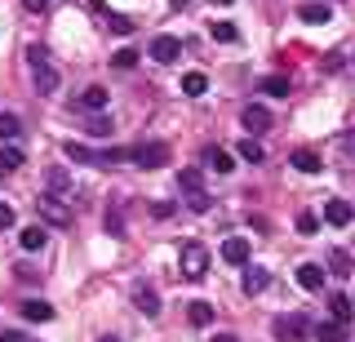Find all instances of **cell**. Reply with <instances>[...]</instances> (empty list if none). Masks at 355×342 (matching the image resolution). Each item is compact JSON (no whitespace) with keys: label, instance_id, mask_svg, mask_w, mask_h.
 <instances>
[{"label":"cell","instance_id":"6da1fadb","mask_svg":"<svg viewBox=\"0 0 355 342\" xmlns=\"http://www.w3.org/2000/svg\"><path fill=\"white\" fill-rule=\"evenodd\" d=\"M27 67H31V80H36V94H58V85H62V71L53 67V58H49V49L44 45H31L27 49Z\"/></svg>","mask_w":355,"mask_h":342},{"label":"cell","instance_id":"7a4b0ae2","mask_svg":"<svg viewBox=\"0 0 355 342\" xmlns=\"http://www.w3.org/2000/svg\"><path fill=\"white\" fill-rule=\"evenodd\" d=\"M129 160L142 164V169H160L164 160H169V142H138V147H129Z\"/></svg>","mask_w":355,"mask_h":342},{"label":"cell","instance_id":"3957f363","mask_svg":"<svg viewBox=\"0 0 355 342\" xmlns=\"http://www.w3.org/2000/svg\"><path fill=\"white\" fill-rule=\"evenodd\" d=\"M205 271H209V249L200 245V240H187L182 245V275L187 280H200Z\"/></svg>","mask_w":355,"mask_h":342},{"label":"cell","instance_id":"277c9868","mask_svg":"<svg viewBox=\"0 0 355 342\" xmlns=\"http://www.w3.org/2000/svg\"><path fill=\"white\" fill-rule=\"evenodd\" d=\"M311 329H315V325H311L306 316H280V320H275V338H280V342H306Z\"/></svg>","mask_w":355,"mask_h":342},{"label":"cell","instance_id":"5b68a950","mask_svg":"<svg viewBox=\"0 0 355 342\" xmlns=\"http://www.w3.org/2000/svg\"><path fill=\"white\" fill-rule=\"evenodd\" d=\"M36 209L44 223L53 227H71V205H62V196H36Z\"/></svg>","mask_w":355,"mask_h":342},{"label":"cell","instance_id":"8992f818","mask_svg":"<svg viewBox=\"0 0 355 342\" xmlns=\"http://www.w3.org/2000/svg\"><path fill=\"white\" fill-rule=\"evenodd\" d=\"M178 53H182V40L178 36H155L151 40V58L155 62H178Z\"/></svg>","mask_w":355,"mask_h":342},{"label":"cell","instance_id":"52a82bcc","mask_svg":"<svg viewBox=\"0 0 355 342\" xmlns=\"http://www.w3.org/2000/svg\"><path fill=\"white\" fill-rule=\"evenodd\" d=\"M297 284H302L306 293H320L324 289V267H320V262H302V267H297Z\"/></svg>","mask_w":355,"mask_h":342},{"label":"cell","instance_id":"ba28073f","mask_svg":"<svg viewBox=\"0 0 355 342\" xmlns=\"http://www.w3.org/2000/svg\"><path fill=\"white\" fill-rule=\"evenodd\" d=\"M244 129H249V134H266V129H271V112L258 107V103H249L244 107Z\"/></svg>","mask_w":355,"mask_h":342},{"label":"cell","instance_id":"9c48e42d","mask_svg":"<svg viewBox=\"0 0 355 342\" xmlns=\"http://www.w3.org/2000/svg\"><path fill=\"white\" fill-rule=\"evenodd\" d=\"M222 258H227L231 267H244V262H249V240H240V236L222 240Z\"/></svg>","mask_w":355,"mask_h":342},{"label":"cell","instance_id":"30bf717a","mask_svg":"<svg viewBox=\"0 0 355 342\" xmlns=\"http://www.w3.org/2000/svg\"><path fill=\"white\" fill-rule=\"evenodd\" d=\"M351 218H355L351 200H329V205H324V223H329V227H347Z\"/></svg>","mask_w":355,"mask_h":342},{"label":"cell","instance_id":"8fae6325","mask_svg":"<svg viewBox=\"0 0 355 342\" xmlns=\"http://www.w3.org/2000/svg\"><path fill=\"white\" fill-rule=\"evenodd\" d=\"M76 107H80V112H107V89L103 85H89V89L76 98Z\"/></svg>","mask_w":355,"mask_h":342},{"label":"cell","instance_id":"7c38bea8","mask_svg":"<svg viewBox=\"0 0 355 342\" xmlns=\"http://www.w3.org/2000/svg\"><path fill=\"white\" fill-rule=\"evenodd\" d=\"M200 160H205L209 169H218V173H231V169H236L231 151H222V147H205V151H200Z\"/></svg>","mask_w":355,"mask_h":342},{"label":"cell","instance_id":"4fadbf2b","mask_svg":"<svg viewBox=\"0 0 355 342\" xmlns=\"http://www.w3.org/2000/svg\"><path fill=\"white\" fill-rule=\"evenodd\" d=\"M133 307H138L142 316H160V298H155V289H147V284L133 289Z\"/></svg>","mask_w":355,"mask_h":342},{"label":"cell","instance_id":"5bb4252c","mask_svg":"<svg viewBox=\"0 0 355 342\" xmlns=\"http://www.w3.org/2000/svg\"><path fill=\"white\" fill-rule=\"evenodd\" d=\"M329 311H333V320L338 325H351V316H355V302L347 293H329Z\"/></svg>","mask_w":355,"mask_h":342},{"label":"cell","instance_id":"9a60e30c","mask_svg":"<svg viewBox=\"0 0 355 342\" xmlns=\"http://www.w3.org/2000/svg\"><path fill=\"white\" fill-rule=\"evenodd\" d=\"M103 227H107V236H116V240L125 236V205H120V200L103 214Z\"/></svg>","mask_w":355,"mask_h":342},{"label":"cell","instance_id":"2e32d148","mask_svg":"<svg viewBox=\"0 0 355 342\" xmlns=\"http://www.w3.org/2000/svg\"><path fill=\"white\" fill-rule=\"evenodd\" d=\"M297 18H302V23H311V27H324L329 18H333V9H329V5H297Z\"/></svg>","mask_w":355,"mask_h":342},{"label":"cell","instance_id":"e0dca14e","mask_svg":"<svg viewBox=\"0 0 355 342\" xmlns=\"http://www.w3.org/2000/svg\"><path fill=\"white\" fill-rule=\"evenodd\" d=\"M18 240H22V249H31V253H40L44 245H49V231H44L40 223H31V227H27V231H22V236H18Z\"/></svg>","mask_w":355,"mask_h":342},{"label":"cell","instance_id":"ac0fdd59","mask_svg":"<svg viewBox=\"0 0 355 342\" xmlns=\"http://www.w3.org/2000/svg\"><path fill=\"white\" fill-rule=\"evenodd\" d=\"M266 284H271L266 267H244V293H262Z\"/></svg>","mask_w":355,"mask_h":342},{"label":"cell","instance_id":"d6986e66","mask_svg":"<svg viewBox=\"0 0 355 342\" xmlns=\"http://www.w3.org/2000/svg\"><path fill=\"white\" fill-rule=\"evenodd\" d=\"M293 169H297V173H320V169H324V160H320L315 151L302 147V151H293Z\"/></svg>","mask_w":355,"mask_h":342},{"label":"cell","instance_id":"ffe728a7","mask_svg":"<svg viewBox=\"0 0 355 342\" xmlns=\"http://www.w3.org/2000/svg\"><path fill=\"white\" fill-rule=\"evenodd\" d=\"M311 338H315V342H342V338H347V325L329 320V325H315V329H311Z\"/></svg>","mask_w":355,"mask_h":342},{"label":"cell","instance_id":"44dd1931","mask_svg":"<svg viewBox=\"0 0 355 342\" xmlns=\"http://www.w3.org/2000/svg\"><path fill=\"white\" fill-rule=\"evenodd\" d=\"M44 182H49V191H62L67 200H71V173H67V169H58V164H53V169L44 173Z\"/></svg>","mask_w":355,"mask_h":342},{"label":"cell","instance_id":"7402d4cb","mask_svg":"<svg viewBox=\"0 0 355 342\" xmlns=\"http://www.w3.org/2000/svg\"><path fill=\"white\" fill-rule=\"evenodd\" d=\"M205 89H209L205 71H187V76H182V94H187V98H205Z\"/></svg>","mask_w":355,"mask_h":342},{"label":"cell","instance_id":"603a6c76","mask_svg":"<svg viewBox=\"0 0 355 342\" xmlns=\"http://www.w3.org/2000/svg\"><path fill=\"white\" fill-rule=\"evenodd\" d=\"M22 316L36 320V325H44V320H53V307H49V302H40V298H31V302H22Z\"/></svg>","mask_w":355,"mask_h":342},{"label":"cell","instance_id":"cb8c5ba5","mask_svg":"<svg viewBox=\"0 0 355 342\" xmlns=\"http://www.w3.org/2000/svg\"><path fill=\"white\" fill-rule=\"evenodd\" d=\"M22 160H27V156H22V151L14 147V142H5V147H0V169H5V173L22 169Z\"/></svg>","mask_w":355,"mask_h":342},{"label":"cell","instance_id":"d4e9b609","mask_svg":"<svg viewBox=\"0 0 355 342\" xmlns=\"http://www.w3.org/2000/svg\"><path fill=\"white\" fill-rule=\"evenodd\" d=\"M329 271L347 280V275L355 271V267H351V253H347V249H333V253H329Z\"/></svg>","mask_w":355,"mask_h":342},{"label":"cell","instance_id":"484cf974","mask_svg":"<svg viewBox=\"0 0 355 342\" xmlns=\"http://www.w3.org/2000/svg\"><path fill=\"white\" fill-rule=\"evenodd\" d=\"M22 134V120L14 112H0V142H14Z\"/></svg>","mask_w":355,"mask_h":342},{"label":"cell","instance_id":"4316f807","mask_svg":"<svg viewBox=\"0 0 355 342\" xmlns=\"http://www.w3.org/2000/svg\"><path fill=\"white\" fill-rule=\"evenodd\" d=\"M240 160H249V164H262V160H266V151H262V142H258V138H249V134H244V142H240Z\"/></svg>","mask_w":355,"mask_h":342},{"label":"cell","instance_id":"83f0119b","mask_svg":"<svg viewBox=\"0 0 355 342\" xmlns=\"http://www.w3.org/2000/svg\"><path fill=\"white\" fill-rule=\"evenodd\" d=\"M178 187L187 196H196V191H205V178H200V169H178Z\"/></svg>","mask_w":355,"mask_h":342},{"label":"cell","instance_id":"f1b7e54d","mask_svg":"<svg viewBox=\"0 0 355 342\" xmlns=\"http://www.w3.org/2000/svg\"><path fill=\"white\" fill-rule=\"evenodd\" d=\"M258 89H262L266 98H288V80H284V76H262Z\"/></svg>","mask_w":355,"mask_h":342},{"label":"cell","instance_id":"f546056e","mask_svg":"<svg viewBox=\"0 0 355 342\" xmlns=\"http://www.w3.org/2000/svg\"><path fill=\"white\" fill-rule=\"evenodd\" d=\"M111 129H116V125H111L107 116H89V120H85V134H89V138H111Z\"/></svg>","mask_w":355,"mask_h":342},{"label":"cell","instance_id":"4dcf8cb0","mask_svg":"<svg viewBox=\"0 0 355 342\" xmlns=\"http://www.w3.org/2000/svg\"><path fill=\"white\" fill-rule=\"evenodd\" d=\"M187 320H191L196 329H205L209 320H214V307H209V302H191V307H187Z\"/></svg>","mask_w":355,"mask_h":342},{"label":"cell","instance_id":"1f68e13d","mask_svg":"<svg viewBox=\"0 0 355 342\" xmlns=\"http://www.w3.org/2000/svg\"><path fill=\"white\" fill-rule=\"evenodd\" d=\"M62 151H67V160H85V164H98V151L80 147V142H62Z\"/></svg>","mask_w":355,"mask_h":342},{"label":"cell","instance_id":"d6a6232c","mask_svg":"<svg viewBox=\"0 0 355 342\" xmlns=\"http://www.w3.org/2000/svg\"><path fill=\"white\" fill-rule=\"evenodd\" d=\"M107 31H116V36H129V31H133V18H125V14H107Z\"/></svg>","mask_w":355,"mask_h":342},{"label":"cell","instance_id":"836d02e7","mask_svg":"<svg viewBox=\"0 0 355 342\" xmlns=\"http://www.w3.org/2000/svg\"><path fill=\"white\" fill-rule=\"evenodd\" d=\"M214 40L231 45V40H240V27H236V23H214Z\"/></svg>","mask_w":355,"mask_h":342},{"label":"cell","instance_id":"e575fe53","mask_svg":"<svg viewBox=\"0 0 355 342\" xmlns=\"http://www.w3.org/2000/svg\"><path fill=\"white\" fill-rule=\"evenodd\" d=\"M297 231H302V236H315V231H320V218L311 214V209H302V214H297Z\"/></svg>","mask_w":355,"mask_h":342},{"label":"cell","instance_id":"d590c367","mask_svg":"<svg viewBox=\"0 0 355 342\" xmlns=\"http://www.w3.org/2000/svg\"><path fill=\"white\" fill-rule=\"evenodd\" d=\"M111 62H116L120 71H133V67H138V53H133V49H116V58H111Z\"/></svg>","mask_w":355,"mask_h":342},{"label":"cell","instance_id":"8d00e7d4","mask_svg":"<svg viewBox=\"0 0 355 342\" xmlns=\"http://www.w3.org/2000/svg\"><path fill=\"white\" fill-rule=\"evenodd\" d=\"M187 205H191L196 214H205V209H209V191H196V196H187Z\"/></svg>","mask_w":355,"mask_h":342},{"label":"cell","instance_id":"74e56055","mask_svg":"<svg viewBox=\"0 0 355 342\" xmlns=\"http://www.w3.org/2000/svg\"><path fill=\"white\" fill-rule=\"evenodd\" d=\"M9 227H14V209L0 200V231H9Z\"/></svg>","mask_w":355,"mask_h":342},{"label":"cell","instance_id":"f35d334b","mask_svg":"<svg viewBox=\"0 0 355 342\" xmlns=\"http://www.w3.org/2000/svg\"><path fill=\"white\" fill-rule=\"evenodd\" d=\"M22 5H27L31 14H44V9H49V0H22Z\"/></svg>","mask_w":355,"mask_h":342},{"label":"cell","instance_id":"ab89813d","mask_svg":"<svg viewBox=\"0 0 355 342\" xmlns=\"http://www.w3.org/2000/svg\"><path fill=\"white\" fill-rule=\"evenodd\" d=\"M342 147H347V151H355V134H342Z\"/></svg>","mask_w":355,"mask_h":342},{"label":"cell","instance_id":"60d3db41","mask_svg":"<svg viewBox=\"0 0 355 342\" xmlns=\"http://www.w3.org/2000/svg\"><path fill=\"white\" fill-rule=\"evenodd\" d=\"M209 342H240L236 334H218V338H209Z\"/></svg>","mask_w":355,"mask_h":342},{"label":"cell","instance_id":"b9f144b4","mask_svg":"<svg viewBox=\"0 0 355 342\" xmlns=\"http://www.w3.org/2000/svg\"><path fill=\"white\" fill-rule=\"evenodd\" d=\"M0 342H22V338L18 334H0Z\"/></svg>","mask_w":355,"mask_h":342},{"label":"cell","instance_id":"7bdbcfd3","mask_svg":"<svg viewBox=\"0 0 355 342\" xmlns=\"http://www.w3.org/2000/svg\"><path fill=\"white\" fill-rule=\"evenodd\" d=\"M214 5H236V0H214Z\"/></svg>","mask_w":355,"mask_h":342},{"label":"cell","instance_id":"ee69618b","mask_svg":"<svg viewBox=\"0 0 355 342\" xmlns=\"http://www.w3.org/2000/svg\"><path fill=\"white\" fill-rule=\"evenodd\" d=\"M98 342H120V338H98Z\"/></svg>","mask_w":355,"mask_h":342}]
</instances>
